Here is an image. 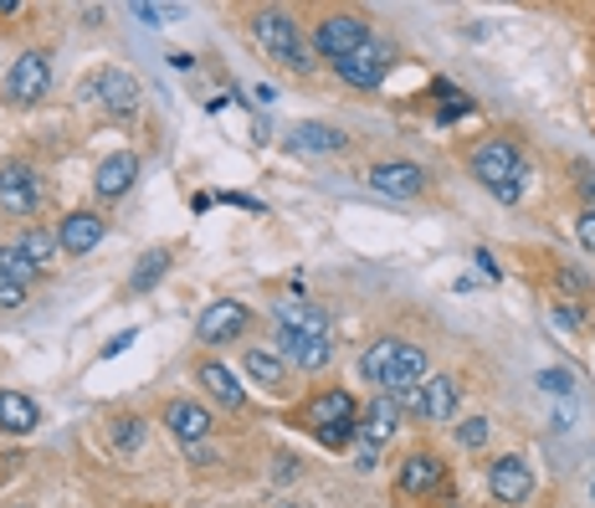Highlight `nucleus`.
<instances>
[{"instance_id":"1","label":"nucleus","mask_w":595,"mask_h":508,"mask_svg":"<svg viewBox=\"0 0 595 508\" xmlns=\"http://www.w3.org/2000/svg\"><path fill=\"white\" fill-rule=\"evenodd\" d=\"M467 165H473V175L488 185L493 201H504V206H513L523 195V180H529V165H523V154L513 139H477L473 154H467Z\"/></svg>"},{"instance_id":"2","label":"nucleus","mask_w":595,"mask_h":508,"mask_svg":"<svg viewBox=\"0 0 595 508\" xmlns=\"http://www.w3.org/2000/svg\"><path fill=\"white\" fill-rule=\"evenodd\" d=\"M298 421L309 426L324 447H349L359 432V401L349 396V390H318V396H309V401L298 406Z\"/></svg>"},{"instance_id":"3","label":"nucleus","mask_w":595,"mask_h":508,"mask_svg":"<svg viewBox=\"0 0 595 508\" xmlns=\"http://www.w3.org/2000/svg\"><path fill=\"white\" fill-rule=\"evenodd\" d=\"M252 42L262 46L272 62H283L288 73H313L309 42L298 36V21L283 11V6H262V11H252Z\"/></svg>"},{"instance_id":"4","label":"nucleus","mask_w":595,"mask_h":508,"mask_svg":"<svg viewBox=\"0 0 595 508\" xmlns=\"http://www.w3.org/2000/svg\"><path fill=\"white\" fill-rule=\"evenodd\" d=\"M365 42H370V21H365V11H328L324 21L313 26V52H318L324 62L355 57Z\"/></svg>"},{"instance_id":"5","label":"nucleus","mask_w":595,"mask_h":508,"mask_svg":"<svg viewBox=\"0 0 595 508\" xmlns=\"http://www.w3.org/2000/svg\"><path fill=\"white\" fill-rule=\"evenodd\" d=\"M52 93V57L46 52H21L6 73V104L11 108H36Z\"/></svg>"},{"instance_id":"6","label":"nucleus","mask_w":595,"mask_h":508,"mask_svg":"<svg viewBox=\"0 0 595 508\" xmlns=\"http://www.w3.org/2000/svg\"><path fill=\"white\" fill-rule=\"evenodd\" d=\"M42 170L26 165V160H11V165H0V210L6 216H31V210L42 206Z\"/></svg>"},{"instance_id":"7","label":"nucleus","mask_w":595,"mask_h":508,"mask_svg":"<svg viewBox=\"0 0 595 508\" xmlns=\"http://www.w3.org/2000/svg\"><path fill=\"white\" fill-rule=\"evenodd\" d=\"M457 380L452 375H426L411 396H401L405 406V417H416V421H452L457 417Z\"/></svg>"},{"instance_id":"8","label":"nucleus","mask_w":595,"mask_h":508,"mask_svg":"<svg viewBox=\"0 0 595 508\" xmlns=\"http://www.w3.org/2000/svg\"><path fill=\"white\" fill-rule=\"evenodd\" d=\"M247 324H252V309L237 299H216L201 309V318H195V339L201 344H231L247 334Z\"/></svg>"},{"instance_id":"9","label":"nucleus","mask_w":595,"mask_h":508,"mask_svg":"<svg viewBox=\"0 0 595 508\" xmlns=\"http://www.w3.org/2000/svg\"><path fill=\"white\" fill-rule=\"evenodd\" d=\"M421 380H426V349H421V344L396 339V355H390V365L380 370V380H375V386L401 401V396H411Z\"/></svg>"},{"instance_id":"10","label":"nucleus","mask_w":595,"mask_h":508,"mask_svg":"<svg viewBox=\"0 0 595 508\" xmlns=\"http://www.w3.org/2000/svg\"><path fill=\"white\" fill-rule=\"evenodd\" d=\"M334 73H339V83H349V88H359V93L380 88V83H386V73H390V46L370 36V42L359 46L355 57L334 62Z\"/></svg>"},{"instance_id":"11","label":"nucleus","mask_w":595,"mask_h":508,"mask_svg":"<svg viewBox=\"0 0 595 508\" xmlns=\"http://www.w3.org/2000/svg\"><path fill=\"white\" fill-rule=\"evenodd\" d=\"M396 488H401L405 498H436L446 488V463L436 457V452H411L401 463V473H396Z\"/></svg>"},{"instance_id":"12","label":"nucleus","mask_w":595,"mask_h":508,"mask_svg":"<svg viewBox=\"0 0 595 508\" xmlns=\"http://www.w3.org/2000/svg\"><path fill=\"white\" fill-rule=\"evenodd\" d=\"M488 494L508 508L529 504V494H534V473H529V463H523V457H493L488 463Z\"/></svg>"},{"instance_id":"13","label":"nucleus","mask_w":595,"mask_h":508,"mask_svg":"<svg viewBox=\"0 0 595 508\" xmlns=\"http://www.w3.org/2000/svg\"><path fill=\"white\" fill-rule=\"evenodd\" d=\"M370 185L386 201H416L421 191H426V170L411 165V160H386V165L370 170Z\"/></svg>"},{"instance_id":"14","label":"nucleus","mask_w":595,"mask_h":508,"mask_svg":"<svg viewBox=\"0 0 595 508\" xmlns=\"http://www.w3.org/2000/svg\"><path fill=\"white\" fill-rule=\"evenodd\" d=\"M104 231H108V221L98 216V210H67L62 226H57V247L67 257H88L93 247L104 241Z\"/></svg>"},{"instance_id":"15","label":"nucleus","mask_w":595,"mask_h":508,"mask_svg":"<svg viewBox=\"0 0 595 508\" xmlns=\"http://www.w3.org/2000/svg\"><path fill=\"white\" fill-rule=\"evenodd\" d=\"M88 98H93V104H104L113 119H134V114H139V83L129 73H119V67L98 77V83L88 88Z\"/></svg>"},{"instance_id":"16","label":"nucleus","mask_w":595,"mask_h":508,"mask_svg":"<svg viewBox=\"0 0 595 508\" xmlns=\"http://www.w3.org/2000/svg\"><path fill=\"white\" fill-rule=\"evenodd\" d=\"M134 180H139V154L119 150L93 170V191H98V201H123V195L134 191Z\"/></svg>"},{"instance_id":"17","label":"nucleus","mask_w":595,"mask_h":508,"mask_svg":"<svg viewBox=\"0 0 595 508\" xmlns=\"http://www.w3.org/2000/svg\"><path fill=\"white\" fill-rule=\"evenodd\" d=\"M396 426H401V401L386 396V390H375V401H370V411H365L355 436L365 442V447H386L390 436H396Z\"/></svg>"},{"instance_id":"18","label":"nucleus","mask_w":595,"mask_h":508,"mask_svg":"<svg viewBox=\"0 0 595 508\" xmlns=\"http://www.w3.org/2000/svg\"><path fill=\"white\" fill-rule=\"evenodd\" d=\"M278 355L298 370H328L334 365V344L328 339H309V334H293V329H278Z\"/></svg>"},{"instance_id":"19","label":"nucleus","mask_w":595,"mask_h":508,"mask_svg":"<svg viewBox=\"0 0 595 508\" xmlns=\"http://www.w3.org/2000/svg\"><path fill=\"white\" fill-rule=\"evenodd\" d=\"M164 426H170L180 442H191V447H201V442L216 432L210 411H206V406H195V401H170V406H164Z\"/></svg>"},{"instance_id":"20","label":"nucleus","mask_w":595,"mask_h":508,"mask_svg":"<svg viewBox=\"0 0 595 508\" xmlns=\"http://www.w3.org/2000/svg\"><path fill=\"white\" fill-rule=\"evenodd\" d=\"M349 139H344V129H334V123H293L288 129V150L298 154H339Z\"/></svg>"},{"instance_id":"21","label":"nucleus","mask_w":595,"mask_h":508,"mask_svg":"<svg viewBox=\"0 0 595 508\" xmlns=\"http://www.w3.org/2000/svg\"><path fill=\"white\" fill-rule=\"evenodd\" d=\"M241 365H247V375H252L268 396H288V359L278 355V349H247Z\"/></svg>"},{"instance_id":"22","label":"nucleus","mask_w":595,"mask_h":508,"mask_svg":"<svg viewBox=\"0 0 595 508\" xmlns=\"http://www.w3.org/2000/svg\"><path fill=\"white\" fill-rule=\"evenodd\" d=\"M195 380H201V386L216 396V406H226V411H241V406H247V390L231 380V370H226L221 359H201V365H195Z\"/></svg>"},{"instance_id":"23","label":"nucleus","mask_w":595,"mask_h":508,"mask_svg":"<svg viewBox=\"0 0 595 508\" xmlns=\"http://www.w3.org/2000/svg\"><path fill=\"white\" fill-rule=\"evenodd\" d=\"M278 329H293V334H309V339H328V329H334V318H328V309H318V303H288V309H278Z\"/></svg>"},{"instance_id":"24","label":"nucleus","mask_w":595,"mask_h":508,"mask_svg":"<svg viewBox=\"0 0 595 508\" xmlns=\"http://www.w3.org/2000/svg\"><path fill=\"white\" fill-rule=\"evenodd\" d=\"M36 421H42V411H36L31 396H21V390H6L0 396V432L26 436V432H36Z\"/></svg>"},{"instance_id":"25","label":"nucleus","mask_w":595,"mask_h":508,"mask_svg":"<svg viewBox=\"0 0 595 508\" xmlns=\"http://www.w3.org/2000/svg\"><path fill=\"white\" fill-rule=\"evenodd\" d=\"M15 247H21V257H26L36 272H46L52 262H57V231H46V226H26L21 237H15Z\"/></svg>"},{"instance_id":"26","label":"nucleus","mask_w":595,"mask_h":508,"mask_svg":"<svg viewBox=\"0 0 595 508\" xmlns=\"http://www.w3.org/2000/svg\"><path fill=\"white\" fill-rule=\"evenodd\" d=\"M170 268H175V252H170V247H149V252L134 262V278H129V288H134V293H149V288L160 283Z\"/></svg>"},{"instance_id":"27","label":"nucleus","mask_w":595,"mask_h":508,"mask_svg":"<svg viewBox=\"0 0 595 508\" xmlns=\"http://www.w3.org/2000/svg\"><path fill=\"white\" fill-rule=\"evenodd\" d=\"M0 278H11V283L31 288V283H36V278H42V272H36V268H31V262H26V257H21V247H15V241H11V247L0 241Z\"/></svg>"},{"instance_id":"28","label":"nucleus","mask_w":595,"mask_h":508,"mask_svg":"<svg viewBox=\"0 0 595 508\" xmlns=\"http://www.w3.org/2000/svg\"><path fill=\"white\" fill-rule=\"evenodd\" d=\"M554 283L565 288L570 299H591L595 283H591V272H581L575 262H554Z\"/></svg>"},{"instance_id":"29","label":"nucleus","mask_w":595,"mask_h":508,"mask_svg":"<svg viewBox=\"0 0 595 508\" xmlns=\"http://www.w3.org/2000/svg\"><path fill=\"white\" fill-rule=\"evenodd\" d=\"M390 355H396V339H375L370 349H365V355H359V375H365V380H380V370H386L390 365Z\"/></svg>"},{"instance_id":"30","label":"nucleus","mask_w":595,"mask_h":508,"mask_svg":"<svg viewBox=\"0 0 595 508\" xmlns=\"http://www.w3.org/2000/svg\"><path fill=\"white\" fill-rule=\"evenodd\" d=\"M108 432H113V447H119V452H139V447H144V432H149V426H144L139 417H119L113 426H108Z\"/></svg>"},{"instance_id":"31","label":"nucleus","mask_w":595,"mask_h":508,"mask_svg":"<svg viewBox=\"0 0 595 508\" xmlns=\"http://www.w3.org/2000/svg\"><path fill=\"white\" fill-rule=\"evenodd\" d=\"M488 432H493V426H488V417H467V421H462V426H457V442H462V447H488Z\"/></svg>"},{"instance_id":"32","label":"nucleus","mask_w":595,"mask_h":508,"mask_svg":"<svg viewBox=\"0 0 595 508\" xmlns=\"http://www.w3.org/2000/svg\"><path fill=\"white\" fill-rule=\"evenodd\" d=\"M129 15H139L144 26H164V21H180V6H149V0H139V6H129Z\"/></svg>"},{"instance_id":"33","label":"nucleus","mask_w":595,"mask_h":508,"mask_svg":"<svg viewBox=\"0 0 595 508\" xmlns=\"http://www.w3.org/2000/svg\"><path fill=\"white\" fill-rule=\"evenodd\" d=\"M539 390H550V396H565V401H570L575 375H570V370H539Z\"/></svg>"},{"instance_id":"34","label":"nucleus","mask_w":595,"mask_h":508,"mask_svg":"<svg viewBox=\"0 0 595 508\" xmlns=\"http://www.w3.org/2000/svg\"><path fill=\"white\" fill-rule=\"evenodd\" d=\"M575 241H581L585 252H595V206H585L581 216H575Z\"/></svg>"},{"instance_id":"35","label":"nucleus","mask_w":595,"mask_h":508,"mask_svg":"<svg viewBox=\"0 0 595 508\" xmlns=\"http://www.w3.org/2000/svg\"><path fill=\"white\" fill-rule=\"evenodd\" d=\"M26 303V288L11 283V278H0V314H11V309H21Z\"/></svg>"},{"instance_id":"36","label":"nucleus","mask_w":595,"mask_h":508,"mask_svg":"<svg viewBox=\"0 0 595 508\" xmlns=\"http://www.w3.org/2000/svg\"><path fill=\"white\" fill-rule=\"evenodd\" d=\"M554 318H560L565 329H585V314H581V303H570V299H560V303H554Z\"/></svg>"},{"instance_id":"37","label":"nucleus","mask_w":595,"mask_h":508,"mask_svg":"<svg viewBox=\"0 0 595 508\" xmlns=\"http://www.w3.org/2000/svg\"><path fill=\"white\" fill-rule=\"evenodd\" d=\"M570 175H575V191H581L585 201H591V206H595V165H575V170H570Z\"/></svg>"},{"instance_id":"38","label":"nucleus","mask_w":595,"mask_h":508,"mask_svg":"<svg viewBox=\"0 0 595 508\" xmlns=\"http://www.w3.org/2000/svg\"><path fill=\"white\" fill-rule=\"evenodd\" d=\"M129 344H134V329H123V334H113V339H108V344H104V359L123 355V349H129Z\"/></svg>"},{"instance_id":"39","label":"nucleus","mask_w":595,"mask_h":508,"mask_svg":"<svg viewBox=\"0 0 595 508\" xmlns=\"http://www.w3.org/2000/svg\"><path fill=\"white\" fill-rule=\"evenodd\" d=\"M477 268L488 272V278H504V268H498V262H493V252H488V247H477Z\"/></svg>"},{"instance_id":"40","label":"nucleus","mask_w":595,"mask_h":508,"mask_svg":"<svg viewBox=\"0 0 595 508\" xmlns=\"http://www.w3.org/2000/svg\"><path fill=\"white\" fill-rule=\"evenodd\" d=\"M0 396H6V390H0Z\"/></svg>"},{"instance_id":"41","label":"nucleus","mask_w":595,"mask_h":508,"mask_svg":"<svg viewBox=\"0 0 595 508\" xmlns=\"http://www.w3.org/2000/svg\"><path fill=\"white\" fill-rule=\"evenodd\" d=\"M21 508H26V504H21Z\"/></svg>"}]
</instances>
